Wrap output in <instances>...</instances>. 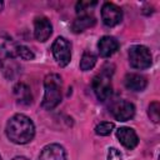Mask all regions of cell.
Here are the masks:
<instances>
[{
	"label": "cell",
	"mask_w": 160,
	"mask_h": 160,
	"mask_svg": "<svg viewBox=\"0 0 160 160\" xmlns=\"http://www.w3.org/2000/svg\"><path fill=\"white\" fill-rule=\"evenodd\" d=\"M6 136L14 144H28L35 135V126L30 118L24 114H16L11 116L6 124Z\"/></svg>",
	"instance_id": "1"
},
{
	"label": "cell",
	"mask_w": 160,
	"mask_h": 160,
	"mask_svg": "<svg viewBox=\"0 0 160 160\" xmlns=\"http://www.w3.org/2000/svg\"><path fill=\"white\" fill-rule=\"evenodd\" d=\"M16 58V44L8 35H0V68L8 78H14L18 74L19 65Z\"/></svg>",
	"instance_id": "2"
},
{
	"label": "cell",
	"mask_w": 160,
	"mask_h": 160,
	"mask_svg": "<svg viewBox=\"0 0 160 160\" xmlns=\"http://www.w3.org/2000/svg\"><path fill=\"white\" fill-rule=\"evenodd\" d=\"M61 78L58 74H49L44 80V98L41 106L45 110H52L61 101Z\"/></svg>",
	"instance_id": "3"
},
{
	"label": "cell",
	"mask_w": 160,
	"mask_h": 160,
	"mask_svg": "<svg viewBox=\"0 0 160 160\" xmlns=\"http://www.w3.org/2000/svg\"><path fill=\"white\" fill-rule=\"evenodd\" d=\"M111 74L112 70H106L102 69L100 71V74H98L94 79H92V90L96 95V98L100 101H105L110 98L111 91H112V86H111Z\"/></svg>",
	"instance_id": "4"
},
{
	"label": "cell",
	"mask_w": 160,
	"mask_h": 160,
	"mask_svg": "<svg viewBox=\"0 0 160 160\" xmlns=\"http://www.w3.org/2000/svg\"><path fill=\"white\" fill-rule=\"evenodd\" d=\"M129 62L134 69L144 70L150 68L152 62V56L148 46L132 45L129 49Z\"/></svg>",
	"instance_id": "5"
},
{
	"label": "cell",
	"mask_w": 160,
	"mask_h": 160,
	"mask_svg": "<svg viewBox=\"0 0 160 160\" xmlns=\"http://www.w3.org/2000/svg\"><path fill=\"white\" fill-rule=\"evenodd\" d=\"M52 55L60 66H66L71 60V44L62 36L56 38L51 46Z\"/></svg>",
	"instance_id": "6"
},
{
	"label": "cell",
	"mask_w": 160,
	"mask_h": 160,
	"mask_svg": "<svg viewBox=\"0 0 160 160\" xmlns=\"http://www.w3.org/2000/svg\"><path fill=\"white\" fill-rule=\"evenodd\" d=\"M101 20L106 26L112 28L122 20V11L118 5L105 2L101 8Z\"/></svg>",
	"instance_id": "7"
},
{
	"label": "cell",
	"mask_w": 160,
	"mask_h": 160,
	"mask_svg": "<svg viewBox=\"0 0 160 160\" xmlns=\"http://www.w3.org/2000/svg\"><path fill=\"white\" fill-rule=\"evenodd\" d=\"M111 114L119 121H128L135 115V106L130 101L119 100L111 106Z\"/></svg>",
	"instance_id": "8"
},
{
	"label": "cell",
	"mask_w": 160,
	"mask_h": 160,
	"mask_svg": "<svg viewBox=\"0 0 160 160\" xmlns=\"http://www.w3.org/2000/svg\"><path fill=\"white\" fill-rule=\"evenodd\" d=\"M52 32V25L46 16H38L34 20V36L38 41H46Z\"/></svg>",
	"instance_id": "9"
},
{
	"label": "cell",
	"mask_w": 160,
	"mask_h": 160,
	"mask_svg": "<svg viewBox=\"0 0 160 160\" xmlns=\"http://www.w3.org/2000/svg\"><path fill=\"white\" fill-rule=\"evenodd\" d=\"M116 138L119 139V141L121 142V145L129 150L134 149L138 144H139V138L135 132L134 129L128 128V126H122L116 130Z\"/></svg>",
	"instance_id": "10"
},
{
	"label": "cell",
	"mask_w": 160,
	"mask_h": 160,
	"mask_svg": "<svg viewBox=\"0 0 160 160\" xmlns=\"http://www.w3.org/2000/svg\"><path fill=\"white\" fill-rule=\"evenodd\" d=\"M39 160H66L65 149L59 144H49L42 148Z\"/></svg>",
	"instance_id": "11"
},
{
	"label": "cell",
	"mask_w": 160,
	"mask_h": 160,
	"mask_svg": "<svg viewBox=\"0 0 160 160\" xmlns=\"http://www.w3.org/2000/svg\"><path fill=\"white\" fill-rule=\"evenodd\" d=\"M98 49H99V54L102 58H109L112 54H115L119 49V41L110 35H105L102 36L99 42H98Z\"/></svg>",
	"instance_id": "12"
},
{
	"label": "cell",
	"mask_w": 160,
	"mask_h": 160,
	"mask_svg": "<svg viewBox=\"0 0 160 160\" xmlns=\"http://www.w3.org/2000/svg\"><path fill=\"white\" fill-rule=\"evenodd\" d=\"M124 85L126 89L131 90V91H142L146 85V78L140 75V74H135V72H130L126 74L124 78Z\"/></svg>",
	"instance_id": "13"
},
{
	"label": "cell",
	"mask_w": 160,
	"mask_h": 160,
	"mask_svg": "<svg viewBox=\"0 0 160 160\" xmlns=\"http://www.w3.org/2000/svg\"><path fill=\"white\" fill-rule=\"evenodd\" d=\"M14 96L20 105H30L32 102V95L30 91V88L24 82H18L14 88Z\"/></svg>",
	"instance_id": "14"
},
{
	"label": "cell",
	"mask_w": 160,
	"mask_h": 160,
	"mask_svg": "<svg viewBox=\"0 0 160 160\" xmlns=\"http://www.w3.org/2000/svg\"><path fill=\"white\" fill-rule=\"evenodd\" d=\"M95 22H96V20H95V18H94L92 15H82V16H78V18L72 21V24H71V29H72L74 32L79 34V32H82L85 29L94 26Z\"/></svg>",
	"instance_id": "15"
},
{
	"label": "cell",
	"mask_w": 160,
	"mask_h": 160,
	"mask_svg": "<svg viewBox=\"0 0 160 160\" xmlns=\"http://www.w3.org/2000/svg\"><path fill=\"white\" fill-rule=\"evenodd\" d=\"M95 64H96V55L91 51H85L80 60V69L82 71H88L92 69Z\"/></svg>",
	"instance_id": "16"
},
{
	"label": "cell",
	"mask_w": 160,
	"mask_h": 160,
	"mask_svg": "<svg viewBox=\"0 0 160 160\" xmlns=\"http://www.w3.org/2000/svg\"><path fill=\"white\" fill-rule=\"evenodd\" d=\"M98 5L96 1H79L76 2V14L79 16H82V15H91L92 14V10L94 8Z\"/></svg>",
	"instance_id": "17"
},
{
	"label": "cell",
	"mask_w": 160,
	"mask_h": 160,
	"mask_svg": "<svg viewBox=\"0 0 160 160\" xmlns=\"http://www.w3.org/2000/svg\"><path fill=\"white\" fill-rule=\"evenodd\" d=\"M16 56L20 58L21 60H32L35 58L34 52L30 50V48L25 45H16Z\"/></svg>",
	"instance_id": "18"
},
{
	"label": "cell",
	"mask_w": 160,
	"mask_h": 160,
	"mask_svg": "<svg viewBox=\"0 0 160 160\" xmlns=\"http://www.w3.org/2000/svg\"><path fill=\"white\" fill-rule=\"evenodd\" d=\"M114 129V124L110 122V121H102L100 124L96 125L95 128V132L100 136H106V135H110L111 131Z\"/></svg>",
	"instance_id": "19"
},
{
	"label": "cell",
	"mask_w": 160,
	"mask_h": 160,
	"mask_svg": "<svg viewBox=\"0 0 160 160\" xmlns=\"http://www.w3.org/2000/svg\"><path fill=\"white\" fill-rule=\"evenodd\" d=\"M148 115H149V118H150L154 122H159V119H160V105H159L158 101H152V102L149 105Z\"/></svg>",
	"instance_id": "20"
},
{
	"label": "cell",
	"mask_w": 160,
	"mask_h": 160,
	"mask_svg": "<svg viewBox=\"0 0 160 160\" xmlns=\"http://www.w3.org/2000/svg\"><path fill=\"white\" fill-rule=\"evenodd\" d=\"M108 160H122V156L118 149L110 148L108 151Z\"/></svg>",
	"instance_id": "21"
},
{
	"label": "cell",
	"mask_w": 160,
	"mask_h": 160,
	"mask_svg": "<svg viewBox=\"0 0 160 160\" xmlns=\"http://www.w3.org/2000/svg\"><path fill=\"white\" fill-rule=\"evenodd\" d=\"M12 160H28V159L24 158V156H16V158H14Z\"/></svg>",
	"instance_id": "22"
},
{
	"label": "cell",
	"mask_w": 160,
	"mask_h": 160,
	"mask_svg": "<svg viewBox=\"0 0 160 160\" xmlns=\"http://www.w3.org/2000/svg\"><path fill=\"white\" fill-rule=\"evenodd\" d=\"M2 6H4V4H2V2H1V1H0V11H1V10H2Z\"/></svg>",
	"instance_id": "23"
},
{
	"label": "cell",
	"mask_w": 160,
	"mask_h": 160,
	"mask_svg": "<svg viewBox=\"0 0 160 160\" xmlns=\"http://www.w3.org/2000/svg\"><path fill=\"white\" fill-rule=\"evenodd\" d=\"M0 160H1V156H0Z\"/></svg>",
	"instance_id": "24"
}]
</instances>
